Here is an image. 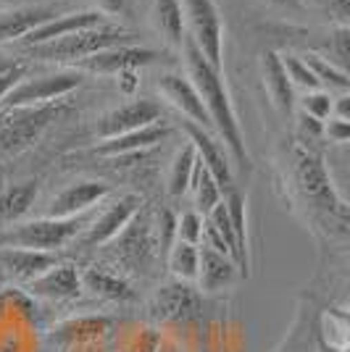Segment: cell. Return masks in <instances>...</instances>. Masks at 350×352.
<instances>
[{"mask_svg": "<svg viewBox=\"0 0 350 352\" xmlns=\"http://www.w3.org/2000/svg\"><path fill=\"white\" fill-rule=\"evenodd\" d=\"M208 221L216 226V232L224 236V242H227V248L232 250V258L234 263H237V239H234V229H232V219H229V208L227 203H221L216 206L211 213H208Z\"/></svg>", "mask_w": 350, "mask_h": 352, "instance_id": "38", "label": "cell"}, {"mask_svg": "<svg viewBox=\"0 0 350 352\" xmlns=\"http://www.w3.org/2000/svg\"><path fill=\"white\" fill-rule=\"evenodd\" d=\"M111 187L103 184V182H92V179H85V182H74L72 187L61 190L50 206H48V216L50 219H74V216H85L92 208L101 203L103 197H108Z\"/></svg>", "mask_w": 350, "mask_h": 352, "instance_id": "13", "label": "cell"}, {"mask_svg": "<svg viewBox=\"0 0 350 352\" xmlns=\"http://www.w3.org/2000/svg\"><path fill=\"white\" fill-rule=\"evenodd\" d=\"M166 134L169 132L161 124H153V126L137 129V132L119 134V137H111V140H101L98 145L92 147V153L103 155V158H127L132 153H143L147 147H156L161 140H166Z\"/></svg>", "mask_w": 350, "mask_h": 352, "instance_id": "22", "label": "cell"}, {"mask_svg": "<svg viewBox=\"0 0 350 352\" xmlns=\"http://www.w3.org/2000/svg\"><path fill=\"white\" fill-rule=\"evenodd\" d=\"M158 344H161V337L153 331V329H143L134 342H132L130 352H158Z\"/></svg>", "mask_w": 350, "mask_h": 352, "instance_id": "42", "label": "cell"}, {"mask_svg": "<svg viewBox=\"0 0 350 352\" xmlns=\"http://www.w3.org/2000/svg\"><path fill=\"white\" fill-rule=\"evenodd\" d=\"M345 308H350V276L345 281Z\"/></svg>", "mask_w": 350, "mask_h": 352, "instance_id": "50", "label": "cell"}, {"mask_svg": "<svg viewBox=\"0 0 350 352\" xmlns=\"http://www.w3.org/2000/svg\"><path fill=\"white\" fill-rule=\"evenodd\" d=\"M237 279H243V276H240V268L234 263V258L211 248L200 250V274H198L200 292L214 294L221 289H229Z\"/></svg>", "mask_w": 350, "mask_h": 352, "instance_id": "20", "label": "cell"}, {"mask_svg": "<svg viewBox=\"0 0 350 352\" xmlns=\"http://www.w3.org/2000/svg\"><path fill=\"white\" fill-rule=\"evenodd\" d=\"M153 21L158 32L163 34V40H169L172 45H182L185 43V6L182 0H156L153 3Z\"/></svg>", "mask_w": 350, "mask_h": 352, "instance_id": "28", "label": "cell"}, {"mask_svg": "<svg viewBox=\"0 0 350 352\" xmlns=\"http://www.w3.org/2000/svg\"><path fill=\"white\" fill-rule=\"evenodd\" d=\"M185 132L190 137V145L198 150V158L205 163V168L216 176V182L221 184V190H232L234 187V171H232V158H229V150L224 147L221 140H216L214 134L187 121L185 124Z\"/></svg>", "mask_w": 350, "mask_h": 352, "instance_id": "11", "label": "cell"}, {"mask_svg": "<svg viewBox=\"0 0 350 352\" xmlns=\"http://www.w3.org/2000/svg\"><path fill=\"white\" fill-rule=\"evenodd\" d=\"M82 284H85V289H90L95 297H103V300H108V302H132V300L137 297L127 281L114 276V274H108V271H101V268L85 271Z\"/></svg>", "mask_w": 350, "mask_h": 352, "instance_id": "27", "label": "cell"}, {"mask_svg": "<svg viewBox=\"0 0 350 352\" xmlns=\"http://www.w3.org/2000/svg\"><path fill=\"white\" fill-rule=\"evenodd\" d=\"M158 92L174 105L182 116L190 118L192 124H198L203 129L214 126L203 98L198 95V89H195V85H192L187 76H182V74H163L158 79Z\"/></svg>", "mask_w": 350, "mask_h": 352, "instance_id": "14", "label": "cell"}, {"mask_svg": "<svg viewBox=\"0 0 350 352\" xmlns=\"http://www.w3.org/2000/svg\"><path fill=\"white\" fill-rule=\"evenodd\" d=\"M332 116L350 121V92H342L340 98H335V113Z\"/></svg>", "mask_w": 350, "mask_h": 352, "instance_id": "45", "label": "cell"}, {"mask_svg": "<svg viewBox=\"0 0 350 352\" xmlns=\"http://www.w3.org/2000/svg\"><path fill=\"white\" fill-rule=\"evenodd\" d=\"M101 3H103V14L105 11L116 14V11H121V6H124V0H101Z\"/></svg>", "mask_w": 350, "mask_h": 352, "instance_id": "48", "label": "cell"}, {"mask_svg": "<svg viewBox=\"0 0 350 352\" xmlns=\"http://www.w3.org/2000/svg\"><path fill=\"white\" fill-rule=\"evenodd\" d=\"M92 221L85 216L74 219H34V221H19L14 226L0 232V248H27L40 250V252H56L59 248L69 245L74 236L82 229H88Z\"/></svg>", "mask_w": 350, "mask_h": 352, "instance_id": "5", "label": "cell"}, {"mask_svg": "<svg viewBox=\"0 0 350 352\" xmlns=\"http://www.w3.org/2000/svg\"><path fill=\"white\" fill-rule=\"evenodd\" d=\"M69 105L45 103L21 105V108H0V153L16 155L32 147L56 121L69 116Z\"/></svg>", "mask_w": 350, "mask_h": 352, "instance_id": "3", "label": "cell"}, {"mask_svg": "<svg viewBox=\"0 0 350 352\" xmlns=\"http://www.w3.org/2000/svg\"><path fill=\"white\" fill-rule=\"evenodd\" d=\"M308 66L313 69V74H316V79H319L321 89H335V92H350V76L342 69H337L332 60H327L324 56H306Z\"/></svg>", "mask_w": 350, "mask_h": 352, "instance_id": "32", "label": "cell"}, {"mask_svg": "<svg viewBox=\"0 0 350 352\" xmlns=\"http://www.w3.org/2000/svg\"><path fill=\"white\" fill-rule=\"evenodd\" d=\"M61 261L56 252H40V250H27V248H0V265L21 281H34L43 276L45 271H50L53 265Z\"/></svg>", "mask_w": 350, "mask_h": 352, "instance_id": "19", "label": "cell"}, {"mask_svg": "<svg viewBox=\"0 0 350 352\" xmlns=\"http://www.w3.org/2000/svg\"><path fill=\"white\" fill-rule=\"evenodd\" d=\"M140 208H143V197L140 195H124V197H119L114 206L108 208L105 213H101L88 226L85 245L98 248V245H105V242H114L130 226L132 219L140 213Z\"/></svg>", "mask_w": 350, "mask_h": 352, "instance_id": "12", "label": "cell"}, {"mask_svg": "<svg viewBox=\"0 0 350 352\" xmlns=\"http://www.w3.org/2000/svg\"><path fill=\"white\" fill-rule=\"evenodd\" d=\"M282 60H285V69H287V76H290V82L295 85V89L300 87L303 92L321 89L319 79H316V74H313V69L308 66L306 58L292 56V53H285V56H282Z\"/></svg>", "mask_w": 350, "mask_h": 352, "instance_id": "33", "label": "cell"}, {"mask_svg": "<svg viewBox=\"0 0 350 352\" xmlns=\"http://www.w3.org/2000/svg\"><path fill=\"white\" fill-rule=\"evenodd\" d=\"M337 27H350V0H311Z\"/></svg>", "mask_w": 350, "mask_h": 352, "instance_id": "39", "label": "cell"}, {"mask_svg": "<svg viewBox=\"0 0 350 352\" xmlns=\"http://www.w3.org/2000/svg\"><path fill=\"white\" fill-rule=\"evenodd\" d=\"M101 24H108L103 11H74V14L53 16L45 24H40L37 30H32L21 40V45L24 47H34V45L53 43V40L69 37V34H76V32L82 30H92V27H101Z\"/></svg>", "mask_w": 350, "mask_h": 352, "instance_id": "17", "label": "cell"}, {"mask_svg": "<svg viewBox=\"0 0 350 352\" xmlns=\"http://www.w3.org/2000/svg\"><path fill=\"white\" fill-rule=\"evenodd\" d=\"M169 258V268L179 281H198L200 274V245H187V242H176Z\"/></svg>", "mask_w": 350, "mask_h": 352, "instance_id": "31", "label": "cell"}, {"mask_svg": "<svg viewBox=\"0 0 350 352\" xmlns=\"http://www.w3.org/2000/svg\"><path fill=\"white\" fill-rule=\"evenodd\" d=\"M182 53H185L187 79L195 85L198 95L203 98L211 124L219 132V140L224 142V147L229 150V158L237 163L240 171H248V145H245V137H243L240 121H237V113H234L229 89L224 85V76H221L219 69H214L208 63V58L198 50V45L192 43L190 37H185Z\"/></svg>", "mask_w": 350, "mask_h": 352, "instance_id": "2", "label": "cell"}, {"mask_svg": "<svg viewBox=\"0 0 350 352\" xmlns=\"http://www.w3.org/2000/svg\"><path fill=\"white\" fill-rule=\"evenodd\" d=\"M192 197H195V206H198V213H211L216 206L224 203V190L216 182V176L205 168V163L198 158V166H195V176H192Z\"/></svg>", "mask_w": 350, "mask_h": 352, "instance_id": "29", "label": "cell"}, {"mask_svg": "<svg viewBox=\"0 0 350 352\" xmlns=\"http://www.w3.org/2000/svg\"><path fill=\"white\" fill-rule=\"evenodd\" d=\"M224 203L229 208V219H232L234 239H237V268L240 276H250V226H248V197L245 192L232 187L224 192Z\"/></svg>", "mask_w": 350, "mask_h": 352, "instance_id": "23", "label": "cell"}, {"mask_svg": "<svg viewBox=\"0 0 350 352\" xmlns=\"http://www.w3.org/2000/svg\"><path fill=\"white\" fill-rule=\"evenodd\" d=\"M14 66H19V63H14V60H8V58H0V76H3V74H8Z\"/></svg>", "mask_w": 350, "mask_h": 352, "instance_id": "49", "label": "cell"}, {"mask_svg": "<svg viewBox=\"0 0 350 352\" xmlns=\"http://www.w3.org/2000/svg\"><path fill=\"white\" fill-rule=\"evenodd\" d=\"M319 347L350 350V308H324L319 313Z\"/></svg>", "mask_w": 350, "mask_h": 352, "instance_id": "25", "label": "cell"}, {"mask_svg": "<svg viewBox=\"0 0 350 352\" xmlns=\"http://www.w3.org/2000/svg\"><path fill=\"white\" fill-rule=\"evenodd\" d=\"M319 352H350V350H329V347H319Z\"/></svg>", "mask_w": 350, "mask_h": 352, "instance_id": "51", "label": "cell"}, {"mask_svg": "<svg viewBox=\"0 0 350 352\" xmlns=\"http://www.w3.org/2000/svg\"><path fill=\"white\" fill-rule=\"evenodd\" d=\"M27 289H30V294L43 297V300H74L82 292V276L74 265L59 263L50 271H45L43 276L30 281Z\"/></svg>", "mask_w": 350, "mask_h": 352, "instance_id": "18", "label": "cell"}, {"mask_svg": "<svg viewBox=\"0 0 350 352\" xmlns=\"http://www.w3.org/2000/svg\"><path fill=\"white\" fill-rule=\"evenodd\" d=\"M185 21L190 27L192 43L203 53L214 69L224 66V21L214 0H182Z\"/></svg>", "mask_w": 350, "mask_h": 352, "instance_id": "6", "label": "cell"}, {"mask_svg": "<svg viewBox=\"0 0 350 352\" xmlns=\"http://www.w3.org/2000/svg\"><path fill=\"white\" fill-rule=\"evenodd\" d=\"M203 223L205 219L200 213H185L182 219H176V242H187V245H200L203 242Z\"/></svg>", "mask_w": 350, "mask_h": 352, "instance_id": "37", "label": "cell"}, {"mask_svg": "<svg viewBox=\"0 0 350 352\" xmlns=\"http://www.w3.org/2000/svg\"><path fill=\"white\" fill-rule=\"evenodd\" d=\"M161 252L169 255L172 248L176 245V219L172 210H161Z\"/></svg>", "mask_w": 350, "mask_h": 352, "instance_id": "40", "label": "cell"}, {"mask_svg": "<svg viewBox=\"0 0 350 352\" xmlns=\"http://www.w3.org/2000/svg\"><path fill=\"white\" fill-rule=\"evenodd\" d=\"M48 19H53L50 8L43 6H21L0 14V43H11V40H24L32 30H37Z\"/></svg>", "mask_w": 350, "mask_h": 352, "instance_id": "24", "label": "cell"}, {"mask_svg": "<svg viewBox=\"0 0 350 352\" xmlns=\"http://www.w3.org/2000/svg\"><path fill=\"white\" fill-rule=\"evenodd\" d=\"M114 242H116V261L130 265L132 271H143L150 263L153 248H156V239L150 234V223L143 213H137Z\"/></svg>", "mask_w": 350, "mask_h": 352, "instance_id": "16", "label": "cell"}, {"mask_svg": "<svg viewBox=\"0 0 350 352\" xmlns=\"http://www.w3.org/2000/svg\"><path fill=\"white\" fill-rule=\"evenodd\" d=\"M37 200V182H19L0 192V226L3 223H16L21 216L30 213V208Z\"/></svg>", "mask_w": 350, "mask_h": 352, "instance_id": "26", "label": "cell"}, {"mask_svg": "<svg viewBox=\"0 0 350 352\" xmlns=\"http://www.w3.org/2000/svg\"><path fill=\"white\" fill-rule=\"evenodd\" d=\"M161 58L158 50L153 47H140V45H119V47H108L101 50L90 58L79 60L82 72L92 74H121V72H134L140 66H150Z\"/></svg>", "mask_w": 350, "mask_h": 352, "instance_id": "9", "label": "cell"}, {"mask_svg": "<svg viewBox=\"0 0 350 352\" xmlns=\"http://www.w3.org/2000/svg\"><path fill=\"white\" fill-rule=\"evenodd\" d=\"M153 313L169 323L190 321L200 313V292L190 281H169L153 297Z\"/></svg>", "mask_w": 350, "mask_h": 352, "instance_id": "10", "label": "cell"}, {"mask_svg": "<svg viewBox=\"0 0 350 352\" xmlns=\"http://www.w3.org/2000/svg\"><path fill=\"white\" fill-rule=\"evenodd\" d=\"M324 137L335 145H348L350 142V121L332 116L329 121H324Z\"/></svg>", "mask_w": 350, "mask_h": 352, "instance_id": "41", "label": "cell"}, {"mask_svg": "<svg viewBox=\"0 0 350 352\" xmlns=\"http://www.w3.org/2000/svg\"><path fill=\"white\" fill-rule=\"evenodd\" d=\"M300 108L306 116H313L319 121H329L332 113H335V98L327 92V89H313V92H306L300 98Z\"/></svg>", "mask_w": 350, "mask_h": 352, "instance_id": "36", "label": "cell"}, {"mask_svg": "<svg viewBox=\"0 0 350 352\" xmlns=\"http://www.w3.org/2000/svg\"><path fill=\"white\" fill-rule=\"evenodd\" d=\"M290 176L292 187L298 192L300 203L308 213L321 223L329 234H350V208L340 197L329 168L324 163L316 147L308 145V140L295 142L290 150Z\"/></svg>", "mask_w": 350, "mask_h": 352, "instance_id": "1", "label": "cell"}, {"mask_svg": "<svg viewBox=\"0 0 350 352\" xmlns=\"http://www.w3.org/2000/svg\"><path fill=\"white\" fill-rule=\"evenodd\" d=\"M327 60L350 76V27H337L327 43Z\"/></svg>", "mask_w": 350, "mask_h": 352, "instance_id": "35", "label": "cell"}, {"mask_svg": "<svg viewBox=\"0 0 350 352\" xmlns=\"http://www.w3.org/2000/svg\"><path fill=\"white\" fill-rule=\"evenodd\" d=\"M161 113H163V108L156 100H132V103L108 111L98 121L95 132H98L101 140H111V137H119V134H130L158 124Z\"/></svg>", "mask_w": 350, "mask_h": 352, "instance_id": "8", "label": "cell"}, {"mask_svg": "<svg viewBox=\"0 0 350 352\" xmlns=\"http://www.w3.org/2000/svg\"><path fill=\"white\" fill-rule=\"evenodd\" d=\"M319 137H324V121L300 113V140L313 142V140H319Z\"/></svg>", "mask_w": 350, "mask_h": 352, "instance_id": "43", "label": "cell"}, {"mask_svg": "<svg viewBox=\"0 0 350 352\" xmlns=\"http://www.w3.org/2000/svg\"><path fill=\"white\" fill-rule=\"evenodd\" d=\"M82 85V72H59L45 74L37 79L19 82L6 98L0 108H21V105H45L56 103L59 98H66L69 92Z\"/></svg>", "mask_w": 350, "mask_h": 352, "instance_id": "7", "label": "cell"}, {"mask_svg": "<svg viewBox=\"0 0 350 352\" xmlns=\"http://www.w3.org/2000/svg\"><path fill=\"white\" fill-rule=\"evenodd\" d=\"M258 66H261L263 89H266V98H269L271 108L279 116H292V111H295V85L287 76L282 56L274 50H266Z\"/></svg>", "mask_w": 350, "mask_h": 352, "instance_id": "15", "label": "cell"}, {"mask_svg": "<svg viewBox=\"0 0 350 352\" xmlns=\"http://www.w3.org/2000/svg\"><path fill=\"white\" fill-rule=\"evenodd\" d=\"M271 6H279V8H290V11H298L303 6V0H266Z\"/></svg>", "mask_w": 350, "mask_h": 352, "instance_id": "47", "label": "cell"}, {"mask_svg": "<svg viewBox=\"0 0 350 352\" xmlns=\"http://www.w3.org/2000/svg\"><path fill=\"white\" fill-rule=\"evenodd\" d=\"M21 74H24V66H14L11 72L0 76V103H3V98H6V95H8V92L21 82Z\"/></svg>", "mask_w": 350, "mask_h": 352, "instance_id": "44", "label": "cell"}, {"mask_svg": "<svg viewBox=\"0 0 350 352\" xmlns=\"http://www.w3.org/2000/svg\"><path fill=\"white\" fill-rule=\"evenodd\" d=\"M119 89H121L124 95H132V92L137 89V76H134V72L119 74Z\"/></svg>", "mask_w": 350, "mask_h": 352, "instance_id": "46", "label": "cell"}, {"mask_svg": "<svg viewBox=\"0 0 350 352\" xmlns=\"http://www.w3.org/2000/svg\"><path fill=\"white\" fill-rule=\"evenodd\" d=\"M119 45H134V34L124 27L116 24H101L92 30H82L69 37H61L53 43H43L27 47V56L37 60H50V63H61V60H85L101 50L108 47H119Z\"/></svg>", "mask_w": 350, "mask_h": 352, "instance_id": "4", "label": "cell"}, {"mask_svg": "<svg viewBox=\"0 0 350 352\" xmlns=\"http://www.w3.org/2000/svg\"><path fill=\"white\" fill-rule=\"evenodd\" d=\"M316 321H319V313H313L306 302H298L290 326H287V331H285V337L274 352H319Z\"/></svg>", "mask_w": 350, "mask_h": 352, "instance_id": "21", "label": "cell"}, {"mask_svg": "<svg viewBox=\"0 0 350 352\" xmlns=\"http://www.w3.org/2000/svg\"><path fill=\"white\" fill-rule=\"evenodd\" d=\"M195 166H198V150L192 145H182L176 150L172 171H169V195L172 197H185L190 192Z\"/></svg>", "mask_w": 350, "mask_h": 352, "instance_id": "30", "label": "cell"}, {"mask_svg": "<svg viewBox=\"0 0 350 352\" xmlns=\"http://www.w3.org/2000/svg\"><path fill=\"white\" fill-rule=\"evenodd\" d=\"M105 329H108L105 318H82V321H72L66 326H61L53 337L59 342H79V339L101 337Z\"/></svg>", "mask_w": 350, "mask_h": 352, "instance_id": "34", "label": "cell"}]
</instances>
